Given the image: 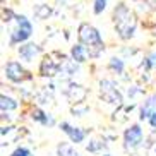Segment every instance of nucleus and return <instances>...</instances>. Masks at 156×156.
<instances>
[{
  "mask_svg": "<svg viewBox=\"0 0 156 156\" xmlns=\"http://www.w3.org/2000/svg\"><path fill=\"white\" fill-rule=\"evenodd\" d=\"M113 19H115V28L119 31V34L124 40L134 36V31H136V17L130 10L127 9L125 4H119L113 10Z\"/></svg>",
  "mask_w": 156,
  "mask_h": 156,
  "instance_id": "obj_1",
  "label": "nucleus"
},
{
  "mask_svg": "<svg viewBox=\"0 0 156 156\" xmlns=\"http://www.w3.org/2000/svg\"><path fill=\"white\" fill-rule=\"evenodd\" d=\"M17 21V28L12 31L10 34V45H16V43H24L26 40H29V36L33 34V24L29 23V19L26 16H17L16 17Z\"/></svg>",
  "mask_w": 156,
  "mask_h": 156,
  "instance_id": "obj_2",
  "label": "nucleus"
},
{
  "mask_svg": "<svg viewBox=\"0 0 156 156\" xmlns=\"http://www.w3.org/2000/svg\"><path fill=\"white\" fill-rule=\"evenodd\" d=\"M79 40H81L83 45H87L89 48H91V46H100L101 48V45H103L100 31H98L96 28H93L91 24H87V23L79 26Z\"/></svg>",
  "mask_w": 156,
  "mask_h": 156,
  "instance_id": "obj_3",
  "label": "nucleus"
},
{
  "mask_svg": "<svg viewBox=\"0 0 156 156\" xmlns=\"http://www.w3.org/2000/svg\"><path fill=\"white\" fill-rule=\"evenodd\" d=\"M124 142H125V147H129V149L137 147L142 142V129H141V125L139 124L130 125V127L124 132Z\"/></svg>",
  "mask_w": 156,
  "mask_h": 156,
  "instance_id": "obj_4",
  "label": "nucleus"
},
{
  "mask_svg": "<svg viewBox=\"0 0 156 156\" xmlns=\"http://www.w3.org/2000/svg\"><path fill=\"white\" fill-rule=\"evenodd\" d=\"M5 76H7V79L12 81V83H21V81L26 77V70H24V67L19 64V62L10 60V62H7V65H5Z\"/></svg>",
  "mask_w": 156,
  "mask_h": 156,
  "instance_id": "obj_5",
  "label": "nucleus"
},
{
  "mask_svg": "<svg viewBox=\"0 0 156 156\" xmlns=\"http://www.w3.org/2000/svg\"><path fill=\"white\" fill-rule=\"evenodd\" d=\"M60 129L64 130L67 136H69V139L72 142H76V144H79V142H83L84 137H86V134H84V130H81V129L77 127H72L70 124H67V122H62L60 124Z\"/></svg>",
  "mask_w": 156,
  "mask_h": 156,
  "instance_id": "obj_6",
  "label": "nucleus"
},
{
  "mask_svg": "<svg viewBox=\"0 0 156 156\" xmlns=\"http://www.w3.org/2000/svg\"><path fill=\"white\" fill-rule=\"evenodd\" d=\"M101 94L110 101V103H120V101H122L120 93L115 89L110 81H103V83H101Z\"/></svg>",
  "mask_w": 156,
  "mask_h": 156,
  "instance_id": "obj_7",
  "label": "nucleus"
},
{
  "mask_svg": "<svg viewBox=\"0 0 156 156\" xmlns=\"http://www.w3.org/2000/svg\"><path fill=\"white\" fill-rule=\"evenodd\" d=\"M19 53H21V57H23L26 62H31V60L40 53V46L34 45V43H28V45H23L19 48Z\"/></svg>",
  "mask_w": 156,
  "mask_h": 156,
  "instance_id": "obj_8",
  "label": "nucleus"
},
{
  "mask_svg": "<svg viewBox=\"0 0 156 156\" xmlns=\"http://www.w3.org/2000/svg\"><path fill=\"white\" fill-rule=\"evenodd\" d=\"M156 112V94L154 96H151V98H147L144 103H142V106H141V120H144V119H149L153 113Z\"/></svg>",
  "mask_w": 156,
  "mask_h": 156,
  "instance_id": "obj_9",
  "label": "nucleus"
},
{
  "mask_svg": "<svg viewBox=\"0 0 156 156\" xmlns=\"http://www.w3.org/2000/svg\"><path fill=\"white\" fill-rule=\"evenodd\" d=\"M70 55H72L74 62L83 64V62H86V58H87V51H86V48H84V45L81 43V45H74V46H72Z\"/></svg>",
  "mask_w": 156,
  "mask_h": 156,
  "instance_id": "obj_10",
  "label": "nucleus"
},
{
  "mask_svg": "<svg viewBox=\"0 0 156 156\" xmlns=\"http://www.w3.org/2000/svg\"><path fill=\"white\" fill-rule=\"evenodd\" d=\"M19 106V103L14 100V98H10V96H5V94H2V98H0V108H2V112H12L16 110Z\"/></svg>",
  "mask_w": 156,
  "mask_h": 156,
  "instance_id": "obj_11",
  "label": "nucleus"
},
{
  "mask_svg": "<svg viewBox=\"0 0 156 156\" xmlns=\"http://www.w3.org/2000/svg\"><path fill=\"white\" fill-rule=\"evenodd\" d=\"M58 70V65H55L50 58H45L41 64V76H55Z\"/></svg>",
  "mask_w": 156,
  "mask_h": 156,
  "instance_id": "obj_12",
  "label": "nucleus"
},
{
  "mask_svg": "<svg viewBox=\"0 0 156 156\" xmlns=\"http://www.w3.org/2000/svg\"><path fill=\"white\" fill-rule=\"evenodd\" d=\"M31 117H33V120H36V122H40V124H43V125H53L55 124L53 119L48 117V115H46L45 112H41V110H34Z\"/></svg>",
  "mask_w": 156,
  "mask_h": 156,
  "instance_id": "obj_13",
  "label": "nucleus"
},
{
  "mask_svg": "<svg viewBox=\"0 0 156 156\" xmlns=\"http://www.w3.org/2000/svg\"><path fill=\"white\" fill-rule=\"evenodd\" d=\"M57 151H58V156H79L77 153H74L72 146H69V144H60Z\"/></svg>",
  "mask_w": 156,
  "mask_h": 156,
  "instance_id": "obj_14",
  "label": "nucleus"
},
{
  "mask_svg": "<svg viewBox=\"0 0 156 156\" xmlns=\"http://www.w3.org/2000/svg\"><path fill=\"white\" fill-rule=\"evenodd\" d=\"M110 69L115 70L117 74H122L124 72V62H122L120 58H115L113 57V58L110 60Z\"/></svg>",
  "mask_w": 156,
  "mask_h": 156,
  "instance_id": "obj_15",
  "label": "nucleus"
},
{
  "mask_svg": "<svg viewBox=\"0 0 156 156\" xmlns=\"http://www.w3.org/2000/svg\"><path fill=\"white\" fill-rule=\"evenodd\" d=\"M105 9H106V0H94V7H93L94 14H101Z\"/></svg>",
  "mask_w": 156,
  "mask_h": 156,
  "instance_id": "obj_16",
  "label": "nucleus"
},
{
  "mask_svg": "<svg viewBox=\"0 0 156 156\" xmlns=\"http://www.w3.org/2000/svg\"><path fill=\"white\" fill-rule=\"evenodd\" d=\"M10 156H31V151H29L28 147H17L16 151H12Z\"/></svg>",
  "mask_w": 156,
  "mask_h": 156,
  "instance_id": "obj_17",
  "label": "nucleus"
},
{
  "mask_svg": "<svg viewBox=\"0 0 156 156\" xmlns=\"http://www.w3.org/2000/svg\"><path fill=\"white\" fill-rule=\"evenodd\" d=\"M147 120H149V124H151V127H153V129H156V112H154V113H153V115H151V117H149Z\"/></svg>",
  "mask_w": 156,
  "mask_h": 156,
  "instance_id": "obj_18",
  "label": "nucleus"
},
{
  "mask_svg": "<svg viewBox=\"0 0 156 156\" xmlns=\"http://www.w3.org/2000/svg\"><path fill=\"white\" fill-rule=\"evenodd\" d=\"M9 130H10V127H2V136H5Z\"/></svg>",
  "mask_w": 156,
  "mask_h": 156,
  "instance_id": "obj_19",
  "label": "nucleus"
},
{
  "mask_svg": "<svg viewBox=\"0 0 156 156\" xmlns=\"http://www.w3.org/2000/svg\"><path fill=\"white\" fill-rule=\"evenodd\" d=\"M103 156H110V154H103Z\"/></svg>",
  "mask_w": 156,
  "mask_h": 156,
  "instance_id": "obj_20",
  "label": "nucleus"
}]
</instances>
